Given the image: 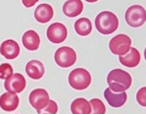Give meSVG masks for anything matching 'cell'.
I'll return each instance as SVG.
<instances>
[{
    "instance_id": "6da1fadb",
    "label": "cell",
    "mask_w": 146,
    "mask_h": 114,
    "mask_svg": "<svg viewBox=\"0 0 146 114\" xmlns=\"http://www.w3.org/2000/svg\"><path fill=\"white\" fill-rule=\"evenodd\" d=\"M131 76L122 69H114L108 74L107 83L109 88L116 93H122L129 90L131 86Z\"/></svg>"
},
{
    "instance_id": "7a4b0ae2",
    "label": "cell",
    "mask_w": 146,
    "mask_h": 114,
    "mask_svg": "<svg viewBox=\"0 0 146 114\" xmlns=\"http://www.w3.org/2000/svg\"><path fill=\"white\" fill-rule=\"evenodd\" d=\"M95 27L98 32L103 35L113 33L119 28L118 17L110 11L101 12L95 19Z\"/></svg>"
},
{
    "instance_id": "3957f363",
    "label": "cell",
    "mask_w": 146,
    "mask_h": 114,
    "mask_svg": "<svg viewBox=\"0 0 146 114\" xmlns=\"http://www.w3.org/2000/svg\"><path fill=\"white\" fill-rule=\"evenodd\" d=\"M91 83L90 73L84 68L74 69L69 75V84L73 89L78 91L85 90Z\"/></svg>"
},
{
    "instance_id": "277c9868",
    "label": "cell",
    "mask_w": 146,
    "mask_h": 114,
    "mask_svg": "<svg viewBox=\"0 0 146 114\" xmlns=\"http://www.w3.org/2000/svg\"><path fill=\"white\" fill-rule=\"evenodd\" d=\"M54 58L58 66L62 68H69L77 61V53L69 46H62L56 50Z\"/></svg>"
},
{
    "instance_id": "5b68a950",
    "label": "cell",
    "mask_w": 146,
    "mask_h": 114,
    "mask_svg": "<svg viewBox=\"0 0 146 114\" xmlns=\"http://www.w3.org/2000/svg\"><path fill=\"white\" fill-rule=\"evenodd\" d=\"M125 22L132 28H138L145 23V9L140 5H132L125 12Z\"/></svg>"
},
{
    "instance_id": "8992f818",
    "label": "cell",
    "mask_w": 146,
    "mask_h": 114,
    "mask_svg": "<svg viewBox=\"0 0 146 114\" xmlns=\"http://www.w3.org/2000/svg\"><path fill=\"white\" fill-rule=\"evenodd\" d=\"M109 47L112 53L117 55H123L131 47V39L129 35H117L109 42Z\"/></svg>"
},
{
    "instance_id": "52a82bcc",
    "label": "cell",
    "mask_w": 146,
    "mask_h": 114,
    "mask_svg": "<svg viewBox=\"0 0 146 114\" xmlns=\"http://www.w3.org/2000/svg\"><path fill=\"white\" fill-rule=\"evenodd\" d=\"M49 95L44 89H35L30 93L29 100L33 108L36 109L37 113L44 108L49 101Z\"/></svg>"
},
{
    "instance_id": "ba28073f",
    "label": "cell",
    "mask_w": 146,
    "mask_h": 114,
    "mask_svg": "<svg viewBox=\"0 0 146 114\" xmlns=\"http://www.w3.org/2000/svg\"><path fill=\"white\" fill-rule=\"evenodd\" d=\"M47 39L53 43H61L67 39L68 31L61 23H53L47 29Z\"/></svg>"
},
{
    "instance_id": "9c48e42d",
    "label": "cell",
    "mask_w": 146,
    "mask_h": 114,
    "mask_svg": "<svg viewBox=\"0 0 146 114\" xmlns=\"http://www.w3.org/2000/svg\"><path fill=\"white\" fill-rule=\"evenodd\" d=\"M4 88L6 89V91H10V93H22L26 88V79L22 74H13L4 83Z\"/></svg>"
},
{
    "instance_id": "30bf717a",
    "label": "cell",
    "mask_w": 146,
    "mask_h": 114,
    "mask_svg": "<svg viewBox=\"0 0 146 114\" xmlns=\"http://www.w3.org/2000/svg\"><path fill=\"white\" fill-rule=\"evenodd\" d=\"M0 53L7 59H15L20 54V46L17 41L13 39H7L0 45Z\"/></svg>"
},
{
    "instance_id": "8fae6325",
    "label": "cell",
    "mask_w": 146,
    "mask_h": 114,
    "mask_svg": "<svg viewBox=\"0 0 146 114\" xmlns=\"http://www.w3.org/2000/svg\"><path fill=\"white\" fill-rule=\"evenodd\" d=\"M104 97L112 107H121L125 103L127 99V95L125 91L116 93L111 89H106L104 91Z\"/></svg>"
},
{
    "instance_id": "7c38bea8",
    "label": "cell",
    "mask_w": 146,
    "mask_h": 114,
    "mask_svg": "<svg viewBox=\"0 0 146 114\" xmlns=\"http://www.w3.org/2000/svg\"><path fill=\"white\" fill-rule=\"evenodd\" d=\"M19 97L14 93H5L0 97V107L4 111L11 112L17 109L19 105Z\"/></svg>"
},
{
    "instance_id": "4fadbf2b",
    "label": "cell",
    "mask_w": 146,
    "mask_h": 114,
    "mask_svg": "<svg viewBox=\"0 0 146 114\" xmlns=\"http://www.w3.org/2000/svg\"><path fill=\"white\" fill-rule=\"evenodd\" d=\"M119 60L123 66L133 68V67L137 66L140 62V53L136 48L131 47L125 54L120 55Z\"/></svg>"
},
{
    "instance_id": "5bb4252c",
    "label": "cell",
    "mask_w": 146,
    "mask_h": 114,
    "mask_svg": "<svg viewBox=\"0 0 146 114\" xmlns=\"http://www.w3.org/2000/svg\"><path fill=\"white\" fill-rule=\"evenodd\" d=\"M44 72H45L44 65L38 60H31L26 66V73L31 79L39 80L40 78L43 77Z\"/></svg>"
},
{
    "instance_id": "9a60e30c",
    "label": "cell",
    "mask_w": 146,
    "mask_h": 114,
    "mask_svg": "<svg viewBox=\"0 0 146 114\" xmlns=\"http://www.w3.org/2000/svg\"><path fill=\"white\" fill-rule=\"evenodd\" d=\"M54 11L51 5L46 3L40 4L37 6V8L35 10V18L37 22L41 24L48 23L53 18Z\"/></svg>"
},
{
    "instance_id": "2e32d148",
    "label": "cell",
    "mask_w": 146,
    "mask_h": 114,
    "mask_svg": "<svg viewBox=\"0 0 146 114\" xmlns=\"http://www.w3.org/2000/svg\"><path fill=\"white\" fill-rule=\"evenodd\" d=\"M84 10V3L82 0H68L63 5V13L69 18L77 17Z\"/></svg>"
},
{
    "instance_id": "e0dca14e",
    "label": "cell",
    "mask_w": 146,
    "mask_h": 114,
    "mask_svg": "<svg viewBox=\"0 0 146 114\" xmlns=\"http://www.w3.org/2000/svg\"><path fill=\"white\" fill-rule=\"evenodd\" d=\"M24 46L29 50H36L39 47L40 44V39L39 35H37L36 32L35 31H27L24 33L23 39H22Z\"/></svg>"
},
{
    "instance_id": "ac0fdd59",
    "label": "cell",
    "mask_w": 146,
    "mask_h": 114,
    "mask_svg": "<svg viewBox=\"0 0 146 114\" xmlns=\"http://www.w3.org/2000/svg\"><path fill=\"white\" fill-rule=\"evenodd\" d=\"M71 111L73 114H90V103L85 98H77L72 102Z\"/></svg>"
},
{
    "instance_id": "d6986e66",
    "label": "cell",
    "mask_w": 146,
    "mask_h": 114,
    "mask_svg": "<svg viewBox=\"0 0 146 114\" xmlns=\"http://www.w3.org/2000/svg\"><path fill=\"white\" fill-rule=\"evenodd\" d=\"M75 30L78 35L85 37L88 35L92 31V25L89 19L87 18H80L75 23Z\"/></svg>"
},
{
    "instance_id": "ffe728a7",
    "label": "cell",
    "mask_w": 146,
    "mask_h": 114,
    "mask_svg": "<svg viewBox=\"0 0 146 114\" xmlns=\"http://www.w3.org/2000/svg\"><path fill=\"white\" fill-rule=\"evenodd\" d=\"M89 103H90L91 106L90 114H105V112H106L105 104L99 98H92L89 101Z\"/></svg>"
},
{
    "instance_id": "44dd1931",
    "label": "cell",
    "mask_w": 146,
    "mask_h": 114,
    "mask_svg": "<svg viewBox=\"0 0 146 114\" xmlns=\"http://www.w3.org/2000/svg\"><path fill=\"white\" fill-rule=\"evenodd\" d=\"M13 75V68L10 64L2 63L0 65V79L7 80Z\"/></svg>"
},
{
    "instance_id": "7402d4cb",
    "label": "cell",
    "mask_w": 146,
    "mask_h": 114,
    "mask_svg": "<svg viewBox=\"0 0 146 114\" xmlns=\"http://www.w3.org/2000/svg\"><path fill=\"white\" fill-rule=\"evenodd\" d=\"M58 111V105L54 100L52 99H49L48 103L47 105L44 107L42 110H40L38 114H41V113H47V114H56Z\"/></svg>"
},
{
    "instance_id": "603a6c76",
    "label": "cell",
    "mask_w": 146,
    "mask_h": 114,
    "mask_svg": "<svg viewBox=\"0 0 146 114\" xmlns=\"http://www.w3.org/2000/svg\"><path fill=\"white\" fill-rule=\"evenodd\" d=\"M145 91H146V88L143 87L140 90L138 91L137 95H136V99H137V102L140 105L145 106L146 105V101H145Z\"/></svg>"
},
{
    "instance_id": "cb8c5ba5",
    "label": "cell",
    "mask_w": 146,
    "mask_h": 114,
    "mask_svg": "<svg viewBox=\"0 0 146 114\" xmlns=\"http://www.w3.org/2000/svg\"><path fill=\"white\" fill-rule=\"evenodd\" d=\"M22 2H23L25 7L30 8V7H33V5H35V3L38 2V0H22Z\"/></svg>"
},
{
    "instance_id": "d4e9b609",
    "label": "cell",
    "mask_w": 146,
    "mask_h": 114,
    "mask_svg": "<svg viewBox=\"0 0 146 114\" xmlns=\"http://www.w3.org/2000/svg\"><path fill=\"white\" fill-rule=\"evenodd\" d=\"M86 2H89V3H94V2L98 1V0H85Z\"/></svg>"
},
{
    "instance_id": "484cf974",
    "label": "cell",
    "mask_w": 146,
    "mask_h": 114,
    "mask_svg": "<svg viewBox=\"0 0 146 114\" xmlns=\"http://www.w3.org/2000/svg\"><path fill=\"white\" fill-rule=\"evenodd\" d=\"M41 114H47V113H41Z\"/></svg>"
}]
</instances>
